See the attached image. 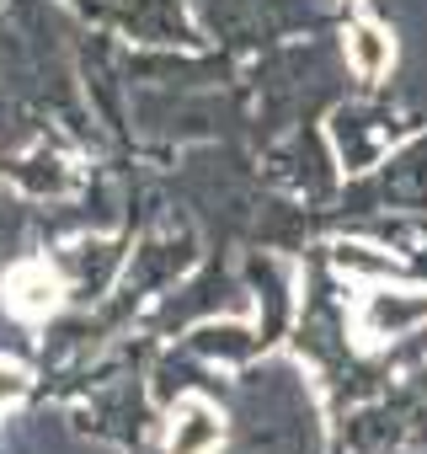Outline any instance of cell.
Here are the masks:
<instances>
[{
	"label": "cell",
	"mask_w": 427,
	"mask_h": 454,
	"mask_svg": "<svg viewBox=\"0 0 427 454\" xmlns=\"http://www.w3.org/2000/svg\"><path fill=\"white\" fill-rule=\"evenodd\" d=\"M59 294L65 284L49 273V262H17L6 273V310L22 321H49L59 310Z\"/></svg>",
	"instance_id": "cell-1"
},
{
	"label": "cell",
	"mask_w": 427,
	"mask_h": 454,
	"mask_svg": "<svg viewBox=\"0 0 427 454\" xmlns=\"http://www.w3.org/2000/svg\"><path fill=\"white\" fill-rule=\"evenodd\" d=\"M214 443H220V417H214L203 401H187L182 427L171 433V454H208Z\"/></svg>",
	"instance_id": "cell-2"
},
{
	"label": "cell",
	"mask_w": 427,
	"mask_h": 454,
	"mask_svg": "<svg viewBox=\"0 0 427 454\" xmlns=\"http://www.w3.org/2000/svg\"><path fill=\"white\" fill-rule=\"evenodd\" d=\"M347 59H353V70H358L363 81H374V75L390 70V38H384L379 27H353V33H347Z\"/></svg>",
	"instance_id": "cell-3"
}]
</instances>
